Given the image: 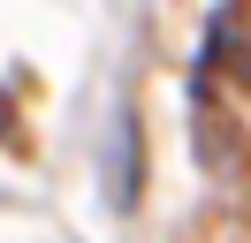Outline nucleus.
Instances as JSON below:
<instances>
[{
  "label": "nucleus",
  "mask_w": 251,
  "mask_h": 243,
  "mask_svg": "<svg viewBox=\"0 0 251 243\" xmlns=\"http://www.w3.org/2000/svg\"><path fill=\"white\" fill-rule=\"evenodd\" d=\"M8 129H16V106H8V99H0V137H8Z\"/></svg>",
  "instance_id": "nucleus-1"
}]
</instances>
